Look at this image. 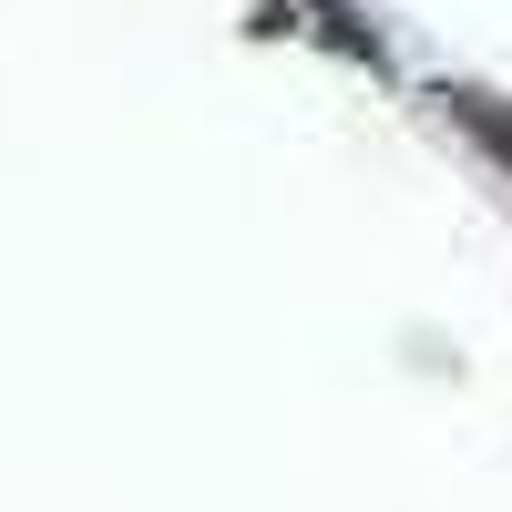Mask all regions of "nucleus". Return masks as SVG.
Returning a JSON list of instances; mask_svg holds the SVG:
<instances>
[{
	"label": "nucleus",
	"instance_id": "nucleus-1",
	"mask_svg": "<svg viewBox=\"0 0 512 512\" xmlns=\"http://www.w3.org/2000/svg\"><path fill=\"white\" fill-rule=\"evenodd\" d=\"M451 103H461V123H472V134H482L492 154H512V113H502L492 93H451Z\"/></svg>",
	"mask_w": 512,
	"mask_h": 512
}]
</instances>
